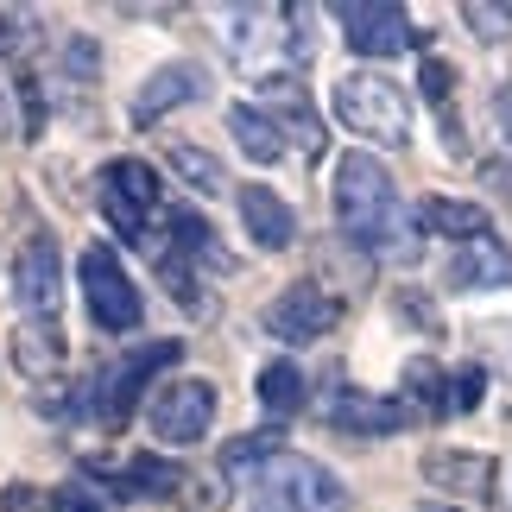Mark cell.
I'll return each mask as SVG.
<instances>
[{
    "label": "cell",
    "mask_w": 512,
    "mask_h": 512,
    "mask_svg": "<svg viewBox=\"0 0 512 512\" xmlns=\"http://www.w3.org/2000/svg\"><path fill=\"white\" fill-rule=\"evenodd\" d=\"M462 19L475 26V38H481V45H500V38H506V26H512V7H481V0H468V7H462Z\"/></svg>",
    "instance_id": "obj_25"
},
{
    "label": "cell",
    "mask_w": 512,
    "mask_h": 512,
    "mask_svg": "<svg viewBox=\"0 0 512 512\" xmlns=\"http://www.w3.org/2000/svg\"><path fill=\"white\" fill-rule=\"evenodd\" d=\"M260 405L272 411V418H291V411L304 405V373L291 361H266L260 367Z\"/></svg>",
    "instance_id": "obj_20"
},
{
    "label": "cell",
    "mask_w": 512,
    "mask_h": 512,
    "mask_svg": "<svg viewBox=\"0 0 512 512\" xmlns=\"http://www.w3.org/2000/svg\"><path fill=\"white\" fill-rule=\"evenodd\" d=\"M405 386L418 392L424 405H437V411L449 405V392H443V367L430 361V354H418V361H405Z\"/></svg>",
    "instance_id": "obj_24"
},
{
    "label": "cell",
    "mask_w": 512,
    "mask_h": 512,
    "mask_svg": "<svg viewBox=\"0 0 512 512\" xmlns=\"http://www.w3.org/2000/svg\"><path fill=\"white\" fill-rule=\"evenodd\" d=\"M323 418L336 430H348V437H386V430L411 424V411L392 405V399H373V392H361V386H342V392L323 399Z\"/></svg>",
    "instance_id": "obj_11"
},
{
    "label": "cell",
    "mask_w": 512,
    "mask_h": 512,
    "mask_svg": "<svg viewBox=\"0 0 512 512\" xmlns=\"http://www.w3.org/2000/svg\"><path fill=\"white\" fill-rule=\"evenodd\" d=\"M336 222L361 247L386 253V260H418V234H411L392 171L373 152H342L336 159Z\"/></svg>",
    "instance_id": "obj_1"
},
{
    "label": "cell",
    "mask_w": 512,
    "mask_h": 512,
    "mask_svg": "<svg viewBox=\"0 0 512 512\" xmlns=\"http://www.w3.org/2000/svg\"><path fill=\"white\" fill-rule=\"evenodd\" d=\"M260 487L279 500V512H348V487L329 475L323 462L291 456V449H279V456L260 468Z\"/></svg>",
    "instance_id": "obj_3"
},
{
    "label": "cell",
    "mask_w": 512,
    "mask_h": 512,
    "mask_svg": "<svg viewBox=\"0 0 512 512\" xmlns=\"http://www.w3.org/2000/svg\"><path fill=\"white\" fill-rule=\"evenodd\" d=\"M171 241H177V253H196V260L228 266V253L209 241V222H203V215H190V209H171Z\"/></svg>",
    "instance_id": "obj_22"
},
{
    "label": "cell",
    "mask_w": 512,
    "mask_h": 512,
    "mask_svg": "<svg viewBox=\"0 0 512 512\" xmlns=\"http://www.w3.org/2000/svg\"><path fill=\"white\" fill-rule=\"evenodd\" d=\"M83 304H89L95 329H108V336H127L146 310L133 279L121 272V260H114L108 247H83Z\"/></svg>",
    "instance_id": "obj_4"
},
{
    "label": "cell",
    "mask_w": 512,
    "mask_h": 512,
    "mask_svg": "<svg viewBox=\"0 0 512 512\" xmlns=\"http://www.w3.org/2000/svg\"><path fill=\"white\" fill-rule=\"evenodd\" d=\"M424 481H437L443 494H468V500H487V494H494V456H462V449H430V456H424Z\"/></svg>",
    "instance_id": "obj_14"
},
{
    "label": "cell",
    "mask_w": 512,
    "mask_h": 512,
    "mask_svg": "<svg viewBox=\"0 0 512 512\" xmlns=\"http://www.w3.org/2000/svg\"><path fill=\"white\" fill-rule=\"evenodd\" d=\"M215 424V386L209 380H171L159 386V399H152V437L171 443V449H190L203 443Z\"/></svg>",
    "instance_id": "obj_7"
},
{
    "label": "cell",
    "mask_w": 512,
    "mask_h": 512,
    "mask_svg": "<svg viewBox=\"0 0 512 512\" xmlns=\"http://www.w3.org/2000/svg\"><path fill=\"white\" fill-rule=\"evenodd\" d=\"M481 386H487V373H481V367H468V373H456V392H449V405H456V411H468V405H481Z\"/></svg>",
    "instance_id": "obj_29"
},
{
    "label": "cell",
    "mask_w": 512,
    "mask_h": 512,
    "mask_svg": "<svg viewBox=\"0 0 512 512\" xmlns=\"http://www.w3.org/2000/svg\"><path fill=\"white\" fill-rule=\"evenodd\" d=\"M13 285H19V304H26L32 323H51L64 310V266H57V247L51 234H32L13 260Z\"/></svg>",
    "instance_id": "obj_9"
},
{
    "label": "cell",
    "mask_w": 512,
    "mask_h": 512,
    "mask_svg": "<svg viewBox=\"0 0 512 512\" xmlns=\"http://www.w3.org/2000/svg\"><path fill=\"white\" fill-rule=\"evenodd\" d=\"M152 209H159V171L146 159H114L102 171V215L114 222V234H121V241H140Z\"/></svg>",
    "instance_id": "obj_5"
},
{
    "label": "cell",
    "mask_w": 512,
    "mask_h": 512,
    "mask_svg": "<svg viewBox=\"0 0 512 512\" xmlns=\"http://www.w3.org/2000/svg\"><path fill=\"white\" fill-rule=\"evenodd\" d=\"M260 512H279V506H260Z\"/></svg>",
    "instance_id": "obj_33"
},
{
    "label": "cell",
    "mask_w": 512,
    "mask_h": 512,
    "mask_svg": "<svg viewBox=\"0 0 512 512\" xmlns=\"http://www.w3.org/2000/svg\"><path fill=\"white\" fill-rule=\"evenodd\" d=\"M165 165L184 177L190 190H203V196H222V190H228L222 159H215V152H203V146H171V152H165Z\"/></svg>",
    "instance_id": "obj_19"
},
{
    "label": "cell",
    "mask_w": 512,
    "mask_h": 512,
    "mask_svg": "<svg viewBox=\"0 0 512 512\" xmlns=\"http://www.w3.org/2000/svg\"><path fill=\"white\" fill-rule=\"evenodd\" d=\"M196 95H203V70L196 64H165V70H152L140 83V95H133V121L146 127V121H159V114L196 102Z\"/></svg>",
    "instance_id": "obj_13"
},
{
    "label": "cell",
    "mask_w": 512,
    "mask_h": 512,
    "mask_svg": "<svg viewBox=\"0 0 512 512\" xmlns=\"http://www.w3.org/2000/svg\"><path fill=\"white\" fill-rule=\"evenodd\" d=\"M430 512H456V506H430Z\"/></svg>",
    "instance_id": "obj_31"
},
{
    "label": "cell",
    "mask_w": 512,
    "mask_h": 512,
    "mask_svg": "<svg viewBox=\"0 0 512 512\" xmlns=\"http://www.w3.org/2000/svg\"><path fill=\"white\" fill-rule=\"evenodd\" d=\"M336 26L348 38V51H361V57H399V51L418 45L405 7H386V0H342Z\"/></svg>",
    "instance_id": "obj_8"
},
{
    "label": "cell",
    "mask_w": 512,
    "mask_h": 512,
    "mask_svg": "<svg viewBox=\"0 0 512 512\" xmlns=\"http://www.w3.org/2000/svg\"><path fill=\"white\" fill-rule=\"evenodd\" d=\"M26 38H32V19H26V13H13V7H0V57L26 51Z\"/></svg>",
    "instance_id": "obj_27"
},
{
    "label": "cell",
    "mask_w": 512,
    "mask_h": 512,
    "mask_svg": "<svg viewBox=\"0 0 512 512\" xmlns=\"http://www.w3.org/2000/svg\"><path fill=\"white\" fill-rule=\"evenodd\" d=\"M418 222L430 228V234H449V241H487V234H494V228H487V209L481 203H456V196H424V203H418Z\"/></svg>",
    "instance_id": "obj_16"
},
{
    "label": "cell",
    "mask_w": 512,
    "mask_h": 512,
    "mask_svg": "<svg viewBox=\"0 0 512 512\" xmlns=\"http://www.w3.org/2000/svg\"><path fill=\"white\" fill-rule=\"evenodd\" d=\"M336 317H342V304L329 298L323 285H285L279 298L266 304V336H279L285 348H310V342H323L329 329H336Z\"/></svg>",
    "instance_id": "obj_6"
},
{
    "label": "cell",
    "mask_w": 512,
    "mask_h": 512,
    "mask_svg": "<svg viewBox=\"0 0 512 512\" xmlns=\"http://www.w3.org/2000/svg\"><path fill=\"white\" fill-rule=\"evenodd\" d=\"M51 506H57V512H114L102 494H95V487H57Z\"/></svg>",
    "instance_id": "obj_28"
},
{
    "label": "cell",
    "mask_w": 512,
    "mask_h": 512,
    "mask_svg": "<svg viewBox=\"0 0 512 512\" xmlns=\"http://www.w3.org/2000/svg\"><path fill=\"white\" fill-rule=\"evenodd\" d=\"M449 285L456 291H500L512 285V253L487 234V241H468L456 260H449Z\"/></svg>",
    "instance_id": "obj_15"
},
{
    "label": "cell",
    "mask_w": 512,
    "mask_h": 512,
    "mask_svg": "<svg viewBox=\"0 0 512 512\" xmlns=\"http://www.w3.org/2000/svg\"><path fill=\"white\" fill-rule=\"evenodd\" d=\"M494 121H500V133H506V146H512V83L494 95Z\"/></svg>",
    "instance_id": "obj_30"
},
{
    "label": "cell",
    "mask_w": 512,
    "mask_h": 512,
    "mask_svg": "<svg viewBox=\"0 0 512 512\" xmlns=\"http://www.w3.org/2000/svg\"><path fill=\"white\" fill-rule=\"evenodd\" d=\"M279 430H253V437H234L228 449H222V475L234 481V475H260V468L279 456Z\"/></svg>",
    "instance_id": "obj_21"
},
{
    "label": "cell",
    "mask_w": 512,
    "mask_h": 512,
    "mask_svg": "<svg viewBox=\"0 0 512 512\" xmlns=\"http://www.w3.org/2000/svg\"><path fill=\"white\" fill-rule=\"evenodd\" d=\"M241 222L253 234V247H266V253L298 241V215H291V203L279 190H266V184H241Z\"/></svg>",
    "instance_id": "obj_12"
},
{
    "label": "cell",
    "mask_w": 512,
    "mask_h": 512,
    "mask_svg": "<svg viewBox=\"0 0 512 512\" xmlns=\"http://www.w3.org/2000/svg\"><path fill=\"white\" fill-rule=\"evenodd\" d=\"M228 133H234V146L247 152L253 165H279L285 159V140H279V121L272 114H260L253 102H241V108H228Z\"/></svg>",
    "instance_id": "obj_18"
},
{
    "label": "cell",
    "mask_w": 512,
    "mask_h": 512,
    "mask_svg": "<svg viewBox=\"0 0 512 512\" xmlns=\"http://www.w3.org/2000/svg\"><path fill=\"white\" fill-rule=\"evenodd\" d=\"M336 121L361 140H386V146H405L411 140V108L392 76L380 70H348L336 76Z\"/></svg>",
    "instance_id": "obj_2"
},
{
    "label": "cell",
    "mask_w": 512,
    "mask_h": 512,
    "mask_svg": "<svg viewBox=\"0 0 512 512\" xmlns=\"http://www.w3.org/2000/svg\"><path fill=\"white\" fill-rule=\"evenodd\" d=\"M177 354H184L177 342H146V348H133L127 361L102 380V392H95V399H102V418H108V424H121V418H127V405L140 399V386H146L159 367H171Z\"/></svg>",
    "instance_id": "obj_10"
},
{
    "label": "cell",
    "mask_w": 512,
    "mask_h": 512,
    "mask_svg": "<svg viewBox=\"0 0 512 512\" xmlns=\"http://www.w3.org/2000/svg\"><path fill=\"white\" fill-rule=\"evenodd\" d=\"M418 83H424L430 102H449V95H456V64H449V57H424Z\"/></svg>",
    "instance_id": "obj_26"
},
{
    "label": "cell",
    "mask_w": 512,
    "mask_h": 512,
    "mask_svg": "<svg viewBox=\"0 0 512 512\" xmlns=\"http://www.w3.org/2000/svg\"><path fill=\"white\" fill-rule=\"evenodd\" d=\"M13 361L26 380H51L57 367H64V336H57V323H19L13 329Z\"/></svg>",
    "instance_id": "obj_17"
},
{
    "label": "cell",
    "mask_w": 512,
    "mask_h": 512,
    "mask_svg": "<svg viewBox=\"0 0 512 512\" xmlns=\"http://www.w3.org/2000/svg\"><path fill=\"white\" fill-rule=\"evenodd\" d=\"M0 121H7V102H0Z\"/></svg>",
    "instance_id": "obj_32"
},
{
    "label": "cell",
    "mask_w": 512,
    "mask_h": 512,
    "mask_svg": "<svg viewBox=\"0 0 512 512\" xmlns=\"http://www.w3.org/2000/svg\"><path fill=\"white\" fill-rule=\"evenodd\" d=\"M121 475L140 487V494H171V487H184V475H177L171 462H159V456H133Z\"/></svg>",
    "instance_id": "obj_23"
}]
</instances>
